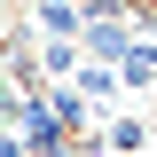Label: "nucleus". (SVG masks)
Segmentation results:
<instances>
[{
    "label": "nucleus",
    "instance_id": "nucleus-2",
    "mask_svg": "<svg viewBox=\"0 0 157 157\" xmlns=\"http://www.w3.org/2000/svg\"><path fill=\"white\" fill-rule=\"evenodd\" d=\"M149 134H157V126H149Z\"/></svg>",
    "mask_w": 157,
    "mask_h": 157
},
{
    "label": "nucleus",
    "instance_id": "nucleus-1",
    "mask_svg": "<svg viewBox=\"0 0 157 157\" xmlns=\"http://www.w3.org/2000/svg\"><path fill=\"white\" fill-rule=\"evenodd\" d=\"M78 55L86 47H71V39H39V78H78Z\"/></svg>",
    "mask_w": 157,
    "mask_h": 157
}]
</instances>
